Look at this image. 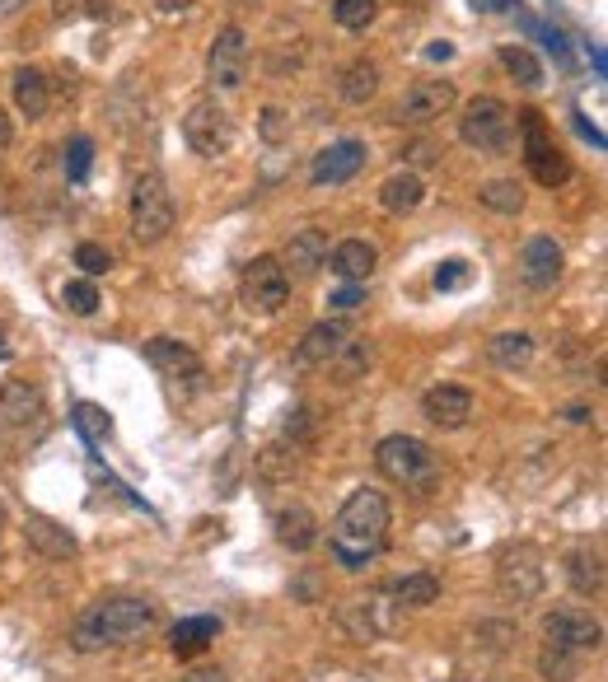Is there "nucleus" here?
<instances>
[{
  "label": "nucleus",
  "mask_w": 608,
  "mask_h": 682,
  "mask_svg": "<svg viewBox=\"0 0 608 682\" xmlns=\"http://www.w3.org/2000/svg\"><path fill=\"white\" fill-rule=\"evenodd\" d=\"M328 548H332V561L351 575L385 556V548H389V500H385V491H370V487L351 491L347 505L337 510L332 529H328Z\"/></svg>",
  "instance_id": "f257e3e1"
},
{
  "label": "nucleus",
  "mask_w": 608,
  "mask_h": 682,
  "mask_svg": "<svg viewBox=\"0 0 608 682\" xmlns=\"http://www.w3.org/2000/svg\"><path fill=\"white\" fill-rule=\"evenodd\" d=\"M150 626H155V603H146V599H103V603L84 608L76 618L71 645L80 654L118 650V645H131L137 635H146Z\"/></svg>",
  "instance_id": "f03ea898"
},
{
  "label": "nucleus",
  "mask_w": 608,
  "mask_h": 682,
  "mask_svg": "<svg viewBox=\"0 0 608 682\" xmlns=\"http://www.w3.org/2000/svg\"><path fill=\"white\" fill-rule=\"evenodd\" d=\"M375 468L385 472L393 487L412 491V495L440 491V459H436V449L426 444V440H417V435H389V440H379Z\"/></svg>",
  "instance_id": "7ed1b4c3"
},
{
  "label": "nucleus",
  "mask_w": 608,
  "mask_h": 682,
  "mask_svg": "<svg viewBox=\"0 0 608 682\" xmlns=\"http://www.w3.org/2000/svg\"><path fill=\"white\" fill-rule=\"evenodd\" d=\"M127 220H131V239L137 243H165L169 230H173V192L160 173H141L137 183H131V201H127Z\"/></svg>",
  "instance_id": "20e7f679"
},
{
  "label": "nucleus",
  "mask_w": 608,
  "mask_h": 682,
  "mask_svg": "<svg viewBox=\"0 0 608 682\" xmlns=\"http://www.w3.org/2000/svg\"><path fill=\"white\" fill-rule=\"evenodd\" d=\"M515 127H520V141H525V164H529V178L538 188H561L571 178V159L561 154V146L552 141V127L544 122L538 108H525L515 112Z\"/></svg>",
  "instance_id": "39448f33"
},
{
  "label": "nucleus",
  "mask_w": 608,
  "mask_h": 682,
  "mask_svg": "<svg viewBox=\"0 0 608 682\" xmlns=\"http://www.w3.org/2000/svg\"><path fill=\"white\" fill-rule=\"evenodd\" d=\"M510 136H515V112L491 99V94H478L464 103V118H459V141L478 154H506L510 150Z\"/></svg>",
  "instance_id": "423d86ee"
},
{
  "label": "nucleus",
  "mask_w": 608,
  "mask_h": 682,
  "mask_svg": "<svg viewBox=\"0 0 608 682\" xmlns=\"http://www.w3.org/2000/svg\"><path fill=\"white\" fill-rule=\"evenodd\" d=\"M239 300L249 313H281L290 300V271L277 258H253L243 267V281H239Z\"/></svg>",
  "instance_id": "0eeeda50"
},
{
  "label": "nucleus",
  "mask_w": 608,
  "mask_h": 682,
  "mask_svg": "<svg viewBox=\"0 0 608 682\" xmlns=\"http://www.w3.org/2000/svg\"><path fill=\"white\" fill-rule=\"evenodd\" d=\"M183 141L197 150V154H225L235 146V122H230V112H225L216 99H197L188 108V118H183Z\"/></svg>",
  "instance_id": "6e6552de"
},
{
  "label": "nucleus",
  "mask_w": 608,
  "mask_h": 682,
  "mask_svg": "<svg viewBox=\"0 0 608 682\" xmlns=\"http://www.w3.org/2000/svg\"><path fill=\"white\" fill-rule=\"evenodd\" d=\"M207 80L216 89H225V94H235V89H243V80H249V33L239 24L216 33L211 52H207Z\"/></svg>",
  "instance_id": "1a4fd4ad"
},
{
  "label": "nucleus",
  "mask_w": 608,
  "mask_h": 682,
  "mask_svg": "<svg viewBox=\"0 0 608 682\" xmlns=\"http://www.w3.org/2000/svg\"><path fill=\"white\" fill-rule=\"evenodd\" d=\"M544 556L534 548H510L501 561H497V589L510 599V603H534L544 594Z\"/></svg>",
  "instance_id": "9d476101"
},
{
  "label": "nucleus",
  "mask_w": 608,
  "mask_h": 682,
  "mask_svg": "<svg viewBox=\"0 0 608 682\" xmlns=\"http://www.w3.org/2000/svg\"><path fill=\"white\" fill-rule=\"evenodd\" d=\"M366 159H370V150H366V141H356V136H347V141H332V146H323L319 154H313L309 183L313 188H342V183H351L360 169H366Z\"/></svg>",
  "instance_id": "9b49d317"
},
{
  "label": "nucleus",
  "mask_w": 608,
  "mask_h": 682,
  "mask_svg": "<svg viewBox=\"0 0 608 682\" xmlns=\"http://www.w3.org/2000/svg\"><path fill=\"white\" fill-rule=\"evenodd\" d=\"M544 635H548V645L557 650H571V654H595L604 645V626L590 618V612H580V608H557L544 618Z\"/></svg>",
  "instance_id": "f8f14e48"
},
{
  "label": "nucleus",
  "mask_w": 608,
  "mask_h": 682,
  "mask_svg": "<svg viewBox=\"0 0 608 682\" xmlns=\"http://www.w3.org/2000/svg\"><path fill=\"white\" fill-rule=\"evenodd\" d=\"M455 84L449 80H417L408 94L398 99V122H408V127H431L440 122L449 108H455Z\"/></svg>",
  "instance_id": "ddd939ff"
},
{
  "label": "nucleus",
  "mask_w": 608,
  "mask_h": 682,
  "mask_svg": "<svg viewBox=\"0 0 608 682\" xmlns=\"http://www.w3.org/2000/svg\"><path fill=\"white\" fill-rule=\"evenodd\" d=\"M146 360L173 383V389H178V383L197 389L201 374H207V370H201V355L188 347V341H173V337H150L146 341Z\"/></svg>",
  "instance_id": "4468645a"
},
{
  "label": "nucleus",
  "mask_w": 608,
  "mask_h": 682,
  "mask_svg": "<svg viewBox=\"0 0 608 682\" xmlns=\"http://www.w3.org/2000/svg\"><path fill=\"white\" fill-rule=\"evenodd\" d=\"M561 267H567V253H561V243L548 234H534L520 248V281L529 290H552L561 281Z\"/></svg>",
  "instance_id": "2eb2a0df"
},
{
  "label": "nucleus",
  "mask_w": 608,
  "mask_h": 682,
  "mask_svg": "<svg viewBox=\"0 0 608 682\" xmlns=\"http://www.w3.org/2000/svg\"><path fill=\"white\" fill-rule=\"evenodd\" d=\"M421 417L440 430H464L468 417H472V393L459 389V383H440V389H431L421 398Z\"/></svg>",
  "instance_id": "dca6fc26"
},
{
  "label": "nucleus",
  "mask_w": 608,
  "mask_h": 682,
  "mask_svg": "<svg viewBox=\"0 0 608 682\" xmlns=\"http://www.w3.org/2000/svg\"><path fill=\"white\" fill-rule=\"evenodd\" d=\"M347 347V328L337 323V318H323V323H313L305 337H300V347H296V365L300 370H323L328 360H337V351Z\"/></svg>",
  "instance_id": "f3484780"
},
{
  "label": "nucleus",
  "mask_w": 608,
  "mask_h": 682,
  "mask_svg": "<svg viewBox=\"0 0 608 682\" xmlns=\"http://www.w3.org/2000/svg\"><path fill=\"white\" fill-rule=\"evenodd\" d=\"M277 542L286 552H309L313 542H319V519H313L309 505H300V500H290V505L277 510Z\"/></svg>",
  "instance_id": "a211bd4d"
},
{
  "label": "nucleus",
  "mask_w": 608,
  "mask_h": 682,
  "mask_svg": "<svg viewBox=\"0 0 608 682\" xmlns=\"http://www.w3.org/2000/svg\"><path fill=\"white\" fill-rule=\"evenodd\" d=\"M421 201H426V183H421L417 169H398L379 183V207H385L389 215H412Z\"/></svg>",
  "instance_id": "6ab92c4d"
},
{
  "label": "nucleus",
  "mask_w": 608,
  "mask_h": 682,
  "mask_svg": "<svg viewBox=\"0 0 608 682\" xmlns=\"http://www.w3.org/2000/svg\"><path fill=\"white\" fill-rule=\"evenodd\" d=\"M281 267H290L296 277H313L323 262H328V234L323 230H300L286 239V253L277 258Z\"/></svg>",
  "instance_id": "aec40b11"
},
{
  "label": "nucleus",
  "mask_w": 608,
  "mask_h": 682,
  "mask_svg": "<svg viewBox=\"0 0 608 682\" xmlns=\"http://www.w3.org/2000/svg\"><path fill=\"white\" fill-rule=\"evenodd\" d=\"M328 267L337 271L342 281H370V271L379 267V248L370 239H342L328 253Z\"/></svg>",
  "instance_id": "412c9836"
},
{
  "label": "nucleus",
  "mask_w": 608,
  "mask_h": 682,
  "mask_svg": "<svg viewBox=\"0 0 608 682\" xmlns=\"http://www.w3.org/2000/svg\"><path fill=\"white\" fill-rule=\"evenodd\" d=\"M0 417L10 425H33L42 421V393L29 379H6L0 383Z\"/></svg>",
  "instance_id": "4be33fe9"
},
{
  "label": "nucleus",
  "mask_w": 608,
  "mask_h": 682,
  "mask_svg": "<svg viewBox=\"0 0 608 682\" xmlns=\"http://www.w3.org/2000/svg\"><path fill=\"white\" fill-rule=\"evenodd\" d=\"M24 538H29V548H38L42 556H52V561L76 556V538L66 533L57 519H48V514H29L24 519Z\"/></svg>",
  "instance_id": "5701e85b"
},
{
  "label": "nucleus",
  "mask_w": 608,
  "mask_h": 682,
  "mask_svg": "<svg viewBox=\"0 0 608 682\" xmlns=\"http://www.w3.org/2000/svg\"><path fill=\"white\" fill-rule=\"evenodd\" d=\"M220 635V618H183V622H173L169 626V650L178 659H188V654H201L211 641Z\"/></svg>",
  "instance_id": "b1692460"
},
{
  "label": "nucleus",
  "mask_w": 608,
  "mask_h": 682,
  "mask_svg": "<svg viewBox=\"0 0 608 682\" xmlns=\"http://www.w3.org/2000/svg\"><path fill=\"white\" fill-rule=\"evenodd\" d=\"M14 103H19V112H24L29 122H38L42 112H48V103H52L48 76L33 71V66H19V71H14Z\"/></svg>",
  "instance_id": "393cba45"
},
{
  "label": "nucleus",
  "mask_w": 608,
  "mask_h": 682,
  "mask_svg": "<svg viewBox=\"0 0 608 682\" xmlns=\"http://www.w3.org/2000/svg\"><path fill=\"white\" fill-rule=\"evenodd\" d=\"M337 94H342L351 108H366L379 94V66L366 61V57H356L342 71V80H337Z\"/></svg>",
  "instance_id": "a878e982"
},
{
  "label": "nucleus",
  "mask_w": 608,
  "mask_h": 682,
  "mask_svg": "<svg viewBox=\"0 0 608 682\" xmlns=\"http://www.w3.org/2000/svg\"><path fill=\"white\" fill-rule=\"evenodd\" d=\"M487 355H491V365L497 370H529V360H534V337L529 332H497L487 341Z\"/></svg>",
  "instance_id": "bb28decb"
},
{
  "label": "nucleus",
  "mask_w": 608,
  "mask_h": 682,
  "mask_svg": "<svg viewBox=\"0 0 608 682\" xmlns=\"http://www.w3.org/2000/svg\"><path fill=\"white\" fill-rule=\"evenodd\" d=\"M389 599H393L398 608H431V603L440 599V580H436L431 571H412V575L393 580Z\"/></svg>",
  "instance_id": "cd10ccee"
},
{
  "label": "nucleus",
  "mask_w": 608,
  "mask_h": 682,
  "mask_svg": "<svg viewBox=\"0 0 608 682\" xmlns=\"http://www.w3.org/2000/svg\"><path fill=\"white\" fill-rule=\"evenodd\" d=\"M567 580H571L576 594H599L604 589V556L590 552V548L567 552Z\"/></svg>",
  "instance_id": "c85d7f7f"
},
{
  "label": "nucleus",
  "mask_w": 608,
  "mask_h": 682,
  "mask_svg": "<svg viewBox=\"0 0 608 682\" xmlns=\"http://www.w3.org/2000/svg\"><path fill=\"white\" fill-rule=\"evenodd\" d=\"M478 201L497 215H520L525 211V188L515 183V178H491V183L478 188Z\"/></svg>",
  "instance_id": "c756f323"
},
{
  "label": "nucleus",
  "mask_w": 608,
  "mask_h": 682,
  "mask_svg": "<svg viewBox=\"0 0 608 682\" xmlns=\"http://www.w3.org/2000/svg\"><path fill=\"white\" fill-rule=\"evenodd\" d=\"M497 57H501L506 76H510L515 84H525V89H538V84H544V61H538L529 48H501Z\"/></svg>",
  "instance_id": "7c9ffc66"
},
{
  "label": "nucleus",
  "mask_w": 608,
  "mask_h": 682,
  "mask_svg": "<svg viewBox=\"0 0 608 682\" xmlns=\"http://www.w3.org/2000/svg\"><path fill=\"white\" fill-rule=\"evenodd\" d=\"M296 444H272V449H262L258 453V472L267 477V482H290V477H296Z\"/></svg>",
  "instance_id": "2f4dec72"
},
{
  "label": "nucleus",
  "mask_w": 608,
  "mask_h": 682,
  "mask_svg": "<svg viewBox=\"0 0 608 682\" xmlns=\"http://www.w3.org/2000/svg\"><path fill=\"white\" fill-rule=\"evenodd\" d=\"M61 309L66 313H76V318H89V313H99V285L94 281H66L61 285Z\"/></svg>",
  "instance_id": "473e14b6"
},
{
  "label": "nucleus",
  "mask_w": 608,
  "mask_h": 682,
  "mask_svg": "<svg viewBox=\"0 0 608 682\" xmlns=\"http://www.w3.org/2000/svg\"><path fill=\"white\" fill-rule=\"evenodd\" d=\"M375 14H379V0H332V19H337L342 29H351V33L370 29Z\"/></svg>",
  "instance_id": "72a5a7b5"
},
{
  "label": "nucleus",
  "mask_w": 608,
  "mask_h": 682,
  "mask_svg": "<svg viewBox=\"0 0 608 682\" xmlns=\"http://www.w3.org/2000/svg\"><path fill=\"white\" fill-rule=\"evenodd\" d=\"M89 164H94V141H89V136H71V146H66V178L84 183Z\"/></svg>",
  "instance_id": "f704fd0d"
},
{
  "label": "nucleus",
  "mask_w": 608,
  "mask_h": 682,
  "mask_svg": "<svg viewBox=\"0 0 608 682\" xmlns=\"http://www.w3.org/2000/svg\"><path fill=\"white\" fill-rule=\"evenodd\" d=\"M76 425L84 430L89 444H99V440L112 435V421H108V412H103L99 402H80V407H76Z\"/></svg>",
  "instance_id": "c9c22d12"
},
{
  "label": "nucleus",
  "mask_w": 608,
  "mask_h": 682,
  "mask_svg": "<svg viewBox=\"0 0 608 682\" xmlns=\"http://www.w3.org/2000/svg\"><path fill=\"white\" fill-rule=\"evenodd\" d=\"M538 669H544V678H552V682H571L576 678V654L548 645L544 654H538Z\"/></svg>",
  "instance_id": "e433bc0d"
},
{
  "label": "nucleus",
  "mask_w": 608,
  "mask_h": 682,
  "mask_svg": "<svg viewBox=\"0 0 608 682\" xmlns=\"http://www.w3.org/2000/svg\"><path fill=\"white\" fill-rule=\"evenodd\" d=\"M76 267L84 271L89 281H94V277H103V271L112 267V253H108L103 243H80V248H76Z\"/></svg>",
  "instance_id": "4c0bfd02"
},
{
  "label": "nucleus",
  "mask_w": 608,
  "mask_h": 682,
  "mask_svg": "<svg viewBox=\"0 0 608 682\" xmlns=\"http://www.w3.org/2000/svg\"><path fill=\"white\" fill-rule=\"evenodd\" d=\"M258 131H262V141H267V146H281V141H290V118H286L281 108H262Z\"/></svg>",
  "instance_id": "58836bf2"
},
{
  "label": "nucleus",
  "mask_w": 608,
  "mask_h": 682,
  "mask_svg": "<svg viewBox=\"0 0 608 682\" xmlns=\"http://www.w3.org/2000/svg\"><path fill=\"white\" fill-rule=\"evenodd\" d=\"M328 304H332L337 313H356L360 304H366V281H347V285H337V290L328 294Z\"/></svg>",
  "instance_id": "ea45409f"
},
{
  "label": "nucleus",
  "mask_w": 608,
  "mask_h": 682,
  "mask_svg": "<svg viewBox=\"0 0 608 682\" xmlns=\"http://www.w3.org/2000/svg\"><path fill=\"white\" fill-rule=\"evenodd\" d=\"M468 277H472V271H468V262H459V258H449V262H440L436 267V290H459V285H468Z\"/></svg>",
  "instance_id": "a19ab883"
},
{
  "label": "nucleus",
  "mask_w": 608,
  "mask_h": 682,
  "mask_svg": "<svg viewBox=\"0 0 608 682\" xmlns=\"http://www.w3.org/2000/svg\"><path fill=\"white\" fill-rule=\"evenodd\" d=\"M305 435H313V412H309V407H300L296 421H286V440H290V444L305 440Z\"/></svg>",
  "instance_id": "79ce46f5"
},
{
  "label": "nucleus",
  "mask_w": 608,
  "mask_h": 682,
  "mask_svg": "<svg viewBox=\"0 0 608 682\" xmlns=\"http://www.w3.org/2000/svg\"><path fill=\"white\" fill-rule=\"evenodd\" d=\"M402 154H408V164H436V159H440V150L431 141H417V146H408Z\"/></svg>",
  "instance_id": "37998d69"
},
{
  "label": "nucleus",
  "mask_w": 608,
  "mask_h": 682,
  "mask_svg": "<svg viewBox=\"0 0 608 682\" xmlns=\"http://www.w3.org/2000/svg\"><path fill=\"white\" fill-rule=\"evenodd\" d=\"M150 6L160 10V14H183V10H192V6H197V0H150Z\"/></svg>",
  "instance_id": "c03bdc74"
},
{
  "label": "nucleus",
  "mask_w": 608,
  "mask_h": 682,
  "mask_svg": "<svg viewBox=\"0 0 608 682\" xmlns=\"http://www.w3.org/2000/svg\"><path fill=\"white\" fill-rule=\"evenodd\" d=\"M183 682H230V678H225L220 669H197V673H188Z\"/></svg>",
  "instance_id": "a18cd8bd"
},
{
  "label": "nucleus",
  "mask_w": 608,
  "mask_h": 682,
  "mask_svg": "<svg viewBox=\"0 0 608 682\" xmlns=\"http://www.w3.org/2000/svg\"><path fill=\"white\" fill-rule=\"evenodd\" d=\"M426 57H431V61H449V57H455V48H449V42H431V48H426Z\"/></svg>",
  "instance_id": "49530a36"
},
{
  "label": "nucleus",
  "mask_w": 608,
  "mask_h": 682,
  "mask_svg": "<svg viewBox=\"0 0 608 682\" xmlns=\"http://www.w3.org/2000/svg\"><path fill=\"white\" fill-rule=\"evenodd\" d=\"M576 127H580V136H590V141H595V146L604 150V136H599V131H595L590 122H585V112H576Z\"/></svg>",
  "instance_id": "de8ad7c7"
},
{
  "label": "nucleus",
  "mask_w": 608,
  "mask_h": 682,
  "mask_svg": "<svg viewBox=\"0 0 608 682\" xmlns=\"http://www.w3.org/2000/svg\"><path fill=\"white\" fill-rule=\"evenodd\" d=\"M108 6H112V0H84V10H89V19H103V14H108Z\"/></svg>",
  "instance_id": "09e8293b"
},
{
  "label": "nucleus",
  "mask_w": 608,
  "mask_h": 682,
  "mask_svg": "<svg viewBox=\"0 0 608 682\" xmlns=\"http://www.w3.org/2000/svg\"><path fill=\"white\" fill-rule=\"evenodd\" d=\"M10 141H14V127L6 118V108H0V146H10Z\"/></svg>",
  "instance_id": "8fccbe9b"
},
{
  "label": "nucleus",
  "mask_w": 608,
  "mask_h": 682,
  "mask_svg": "<svg viewBox=\"0 0 608 682\" xmlns=\"http://www.w3.org/2000/svg\"><path fill=\"white\" fill-rule=\"evenodd\" d=\"M487 10H497V14H510V10H520V0H487Z\"/></svg>",
  "instance_id": "3c124183"
},
{
  "label": "nucleus",
  "mask_w": 608,
  "mask_h": 682,
  "mask_svg": "<svg viewBox=\"0 0 608 682\" xmlns=\"http://www.w3.org/2000/svg\"><path fill=\"white\" fill-rule=\"evenodd\" d=\"M19 6H29V0H0V14H14Z\"/></svg>",
  "instance_id": "603ef678"
},
{
  "label": "nucleus",
  "mask_w": 608,
  "mask_h": 682,
  "mask_svg": "<svg viewBox=\"0 0 608 682\" xmlns=\"http://www.w3.org/2000/svg\"><path fill=\"white\" fill-rule=\"evenodd\" d=\"M10 355V347H6V332H0V360H6Z\"/></svg>",
  "instance_id": "864d4df0"
}]
</instances>
